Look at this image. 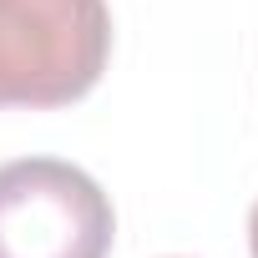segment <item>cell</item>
Wrapping results in <instances>:
<instances>
[{
	"label": "cell",
	"instance_id": "1",
	"mask_svg": "<svg viewBox=\"0 0 258 258\" xmlns=\"http://www.w3.org/2000/svg\"><path fill=\"white\" fill-rule=\"evenodd\" d=\"M111 56L106 0H0V106H71Z\"/></svg>",
	"mask_w": 258,
	"mask_h": 258
},
{
	"label": "cell",
	"instance_id": "2",
	"mask_svg": "<svg viewBox=\"0 0 258 258\" xmlns=\"http://www.w3.org/2000/svg\"><path fill=\"white\" fill-rule=\"evenodd\" d=\"M116 238L111 198L61 157L0 167V258H106Z\"/></svg>",
	"mask_w": 258,
	"mask_h": 258
},
{
	"label": "cell",
	"instance_id": "3",
	"mask_svg": "<svg viewBox=\"0 0 258 258\" xmlns=\"http://www.w3.org/2000/svg\"><path fill=\"white\" fill-rule=\"evenodd\" d=\"M248 248H253V258H258V203H253V213H248Z\"/></svg>",
	"mask_w": 258,
	"mask_h": 258
}]
</instances>
